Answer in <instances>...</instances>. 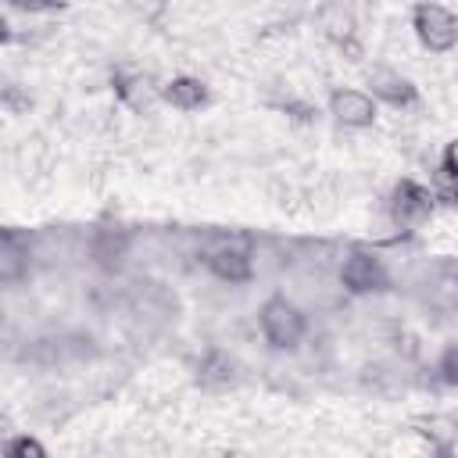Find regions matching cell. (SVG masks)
I'll return each mask as SVG.
<instances>
[{"instance_id": "cell-1", "label": "cell", "mask_w": 458, "mask_h": 458, "mask_svg": "<svg viewBox=\"0 0 458 458\" xmlns=\"http://www.w3.org/2000/svg\"><path fill=\"white\" fill-rule=\"evenodd\" d=\"M258 326H261V336L272 351H293L301 340H304V329H308V318L304 311L286 301V297H268L258 311Z\"/></svg>"}, {"instance_id": "cell-2", "label": "cell", "mask_w": 458, "mask_h": 458, "mask_svg": "<svg viewBox=\"0 0 458 458\" xmlns=\"http://www.w3.org/2000/svg\"><path fill=\"white\" fill-rule=\"evenodd\" d=\"M411 32L429 54H451L458 47V14L437 0H419L411 7Z\"/></svg>"}, {"instance_id": "cell-3", "label": "cell", "mask_w": 458, "mask_h": 458, "mask_svg": "<svg viewBox=\"0 0 458 458\" xmlns=\"http://www.w3.org/2000/svg\"><path fill=\"white\" fill-rule=\"evenodd\" d=\"M329 114L336 118V125L344 129H369L376 125V97L369 89H354V86H336L329 93Z\"/></svg>"}, {"instance_id": "cell-4", "label": "cell", "mask_w": 458, "mask_h": 458, "mask_svg": "<svg viewBox=\"0 0 458 458\" xmlns=\"http://www.w3.org/2000/svg\"><path fill=\"white\" fill-rule=\"evenodd\" d=\"M433 208H437V193L415 179H401L390 193V218L397 225H419L433 215Z\"/></svg>"}, {"instance_id": "cell-5", "label": "cell", "mask_w": 458, "mask_h": 458, "mask_svg": "<svg viewBox=\"0 0 458 458\" xmlns=\"http://www.w3.org/2000/svg\"><path fill=\"white\" fill-rule=\"evenodd\" d=\"M318 29H322V36H326L329 43H336V47L347 54V61H361L358 21H354V14H351L344 4H336V0L322 4V11H318Z\"/></svg>"}, {"instance_id": "cell-6", "label": "cell", "mask_w": 458, "mask_h": 458, "mask_svg": "<svg viewBox=\"0 0 458 458\" xmlns=\"http://www.w3.org/2000/svg\"><path fill=\"white\" fill-rule=\"evenodd\" d=\"M340 283L347 293L361 297V293H376L386 286V268L379 265L376 254H365V250H351L340 265Z\"/></svg>"}, {"instance_id": "cell-7", "label": "cell", "mask_w": 458, "mask_h": 458, "mask_svg": "<svg viewBox=\"0 0 458 458\" xmlns=\"http://www.w3.org/2000/svg\"><path fill=\"white\" fill-rule=\"evenodd\" d=\"M365 86L379 104H390V107H415L419 104V86L408 75H401L397 68H386V64L372 68L365 75Z\"/></svg>"}, {"instance_id": "cell-8", "label": "cell", "mask_w": 458, "mask_h": 458, "mask_svg": "<svg viewBox=\"0 0 458 458\" xmlns=\"http://www.w3.org/2000/svg\"><path fill=\"white\" fill-rule=\"evenodd\" d=\"M204 265L225 283H247L254 276L250 250L243 243H215V247H208L204 250Z\"/></svg>"}, {"instance_id": "cell-9", "label": "cell", "mask_w": 458, "mask_h": 458, "mask_svg": "<svg viewBox=\"0 0 458 458\" xmlns=\"http://www.w3.org/2000/svg\"><path fill=\"white\" fill-rule=\"evenodd\" d=\"M161 100L172 104L175 111H200V107L211 104V89L197 75H172L161 86Z\"/></svg>"}, {"instance_id": "cell-10", "label": "cell", "mask_w": 458, "mask_h": 458, "mask_svg": "<svg viewBox=\"0 0 458 458\" xmlns=\"http://www.w3.org/2000/svg\"><path fill=\"white\" fill-rule=\"evenodd\" d=\"M111 86H114V97H118L125 107H132V111H150V104L161 100V86H154V82H150L147 75H140V72H114Z\"/></svg>"}, {"instance_id": "cell-11", "label": "cell", "mask_w": 458, "mask_h": 458, "mask_svg": "<svg viewBox=\"0 0 458 458\" xmlns=\"http://www.w3.org/2000/svg\"><path fill=\"white\" fill-rule=\"evenodd\" d=\"M89 254H93V261L104 272H114L125 261V254H129V229H122V225H100L97 236H93Z\"/></svg>"}, {"instance_id": "cell-12", "label": "cell", "mask_w": 458, "mask_h": 458, "mask_svg": "<svg viewBox=\"0 0 458 458\" xmlns=\"http://www.w3.org/2000/svg\"><path fill=\"white\" fill-rule=\"evenodd\" d=\"M411 429L422 440H429V447L440 451V454H447L454 447V440H458V422L451 415H422V419L411 422Z\"/></svg>"}, {"instance_id": "cell-13", "label": "cell", "mask_w": 458, "mask_h": 458, "mask_svg": "<svg viewBox=\"0 0 458 458\" xmlns=\"http://www.w3.org/2000/svg\"><path fill=\"white\" fill-rule=\"evenodd\" d=\"M25 272H29V247L11 229H4V236H0V279L7 286H14Z\"/></svg>"}, {"instance_id": "cell-14", "label": "cell", "mask_w": 458, "mask_h": 458, "mask_svg": "<svg viewBox=\"0 0 458 458\" xmlns=\"http://www.w3.org/2000/svg\"><path fill=\"white\" fill-rule=\"evenodd\" d=\"M197 379H200V386H229L233 379H236V361L225 354V351H218V347H211L204 358H200V365H197Z\"/></svg>"}, {"instance_id": "cell-15", "label": "cell", "mask_w": 458, "mask_h": 458, "mask_svg": "<svg viewBox=\"0 0 458 458\" xmlns=\"http://www.w3.org/2000/svg\"><path fill=\"white\" fill-rule=\"evenodd\" d=\"M4 454H7V458H43L47 447H43L36 437L25 433V437H11V440L4 444Z\"/></svg>"}, {"instance_id": "cell-16", "label": "cell", "mask_w": 458, "mask_h": 458, "mask_svg": "<svg viewBox=\"0 0 458 458\" xmlns=\"http://www.w3.org/2000/svg\"><path fill=\"white\" fill-rule=\"evenodd\" d=\"M437 376H440L444 386H454V390H458V344H451V347L440 354V361H437Z\"/></svg>"}, {"instance_id": "cell-17", "label": "cell", "mask_w": 458, "mask_h": 458, "mask_svg": "<svg viewBox=\"0 0 458 458\" xmlns=\"http://www.w3.org/2000/svg\"><path fill=\"white\" fill-rule=\"evenodd\" d=\"M440 172H447V175L458 179V136L444 147V154H440Z\"/></svg>"}, {"instance_id": "cell-18", "label": "cell", "mask_w": 458, "mask_h": 458, "mask_svg": "<svg viewBox=\"0 0 458 458\" xmlns=\"http://www.w3.org/2000/svg\"><path fill=\"white\" fill-rule=\"evenodd\" d=\"M11 7H18V11H50V7H57L61 0H7Z\"/></svg>"}]
</instances>
